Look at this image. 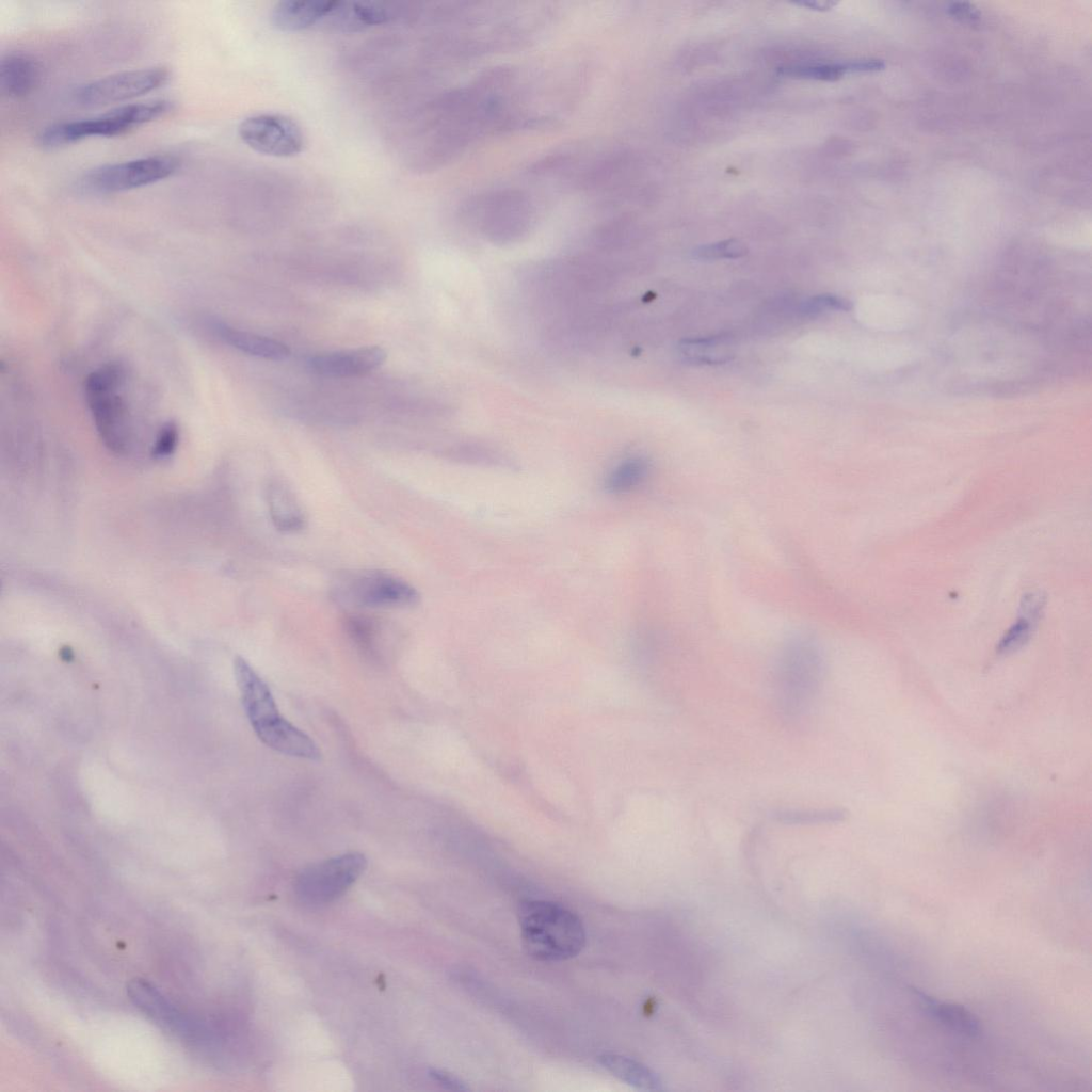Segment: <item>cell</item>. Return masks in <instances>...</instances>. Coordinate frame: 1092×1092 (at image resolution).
<instances>
[{
  "label": "cell",
  "mask_w": 1092,
  "mask_h": 1092,
  "mask_svg": "<svg viewBox=\"0 0 1092 1092\" xmlns=\"http://www.w3.org/2000/svg\"><path fill=\"white\" fill-rule=\"evenodd\" d=\"M234 671L245 714L259 740L280 754L315 759L316 742L279 713L270 688L251 664L238 656Z\"/></svg>",
  "instance_id": "1"
},
{
  "label": "cell",
  "mask_w": 1092,
  "mask_h": 1092,
  "mask_svg": "<svg viewBox=\"0 0 1092 1092\" xmlns=\"http://www.w3.org/2000/svg\"><path fill=\"white\" fill-rule=\"evenodd\" d=\"M518 918L523 946L537 961H565L576 957L585 945L581 919L559 903L527 900L519 906Z\"/></svg>",
  "instance_id": "2"
},
{
  "label": "cell",
  "mask_w": 1092,
  "mask_h": 1092,
  "mask_svg": "<svg viewBox=\"0 0 1092 1092\" xmlns=\"http://www.w3.org/2000/svg\"><path fill=\"white\" fill-rule=\"evenodd\" d=\"M823 655L808 636L789 639L782 647L773 673V689L781 714L789 720L812 707L823 678Z\"/></svg>",
  "instance_id": "3"
},
{
  "label": "cell",
  "mask_w": 1092,
  "mask_h": 1092,
  "mask_svg": "<svg viewBox=\"0 0 1092 1092\" xmlns=\"http://www.w3.org/2000/svg\"><path fill=\"white\" fill-rule=\"evenodd\" d=\"M172 109L173 102L167 99L128 103L94 117L51 124L41 130L36 141L41 147L52 149L92 136L122 135Z\"/></svg>",
  "instance_id": "4"
},
{
  "label": "cell",
  "mask_w": 1092,
  "mask_h": 1092,
  "mask_svg": "<svg viewBox=\"0 0 1092 1092\" xmlns=\"http://www.w3.org/2000/svg\"><path fill=\"white\" fill-rule=\"evenodd\" d=\"M125 378L123 365L112 362L84 380V397L95 429L103 445L115 453H124L130 440L128 408L121 395Z\"/></svg>",
  "instance_id": "5"
},
{
  "label": "cell",
  "mask_w": 1092,
  "mask_h": 1092,
  "mask_svg": "<svg viewBox=\"0 0 1092 1092\" xmlns=\"http://www.w3.org/2000/svg\"><path fill=\"white\" fill-rule=\"evenodd\" d=\"M335 598L358 608H407L418 604L419 593L403 578L383 571H360L337 579Z\"/></svg>",
  "instance_id": "6"
},
{
  "label": "cell",
  "mask_w": 1092,
  "mask_h": 1092,
  "mask_svg": "<svg viewBox=\"0 0 1092 1092\" xmlns=\"http://www.w3.org/2000/svg\"><path fill=\"white\" fill-rule=\"evenodd\" d=\"M180 165L177 156L167 154L105 164L84 174L80 188L93 194L121 193L161 181L175 174Z\"/></svg>",
  "instance_id": "7"
},
{
  "label": "cell",
  "mask_w": 1092,
  "mask_h": 1092,
  "mask_svg": "<svg viewBox=\"0 0 1092 1092\" xmlns=\"http://www.w3.org/2000/svg\"><path fill=\"white\" fill-rule=\"evenodd\" d=\"M366 867L364 854L343 853L306 867L296 877L294 889L307 903L325 904L347 892Z\"/></svg>",
  "instance_id": "8"
},
{
  "label": "cell",
  "mask_w": 1092,
  "mask_h": 1092,
  "mask_svg": "<svg viewBox=\"0 0 1092 1092\" xmlns=\"http://www.w3.org/2000/svg\"><path fill=\"white\" fill-rule=\"evenodd\" d=\"M170 78V70L165 67L121 71L79 86L73 93V99L83 107L108 106L160 89L168 82Z\"/></svg>",
  "instance_id": "9"
},
{
  "label": "cell",
  "mask_w": 1092,
  "mask_h": 1092,
  "mask_svg": "<svg viewBox=\"0 0 1092 1092\" xmlns=\"http://www.w3.org/2000/svg\"><path fill=\"white\" fill-rule=\"evenodd\" d=\"M483 231L494 240L519 238L529 230L533 210L526 195L501 190L479 197L472 205Z\"/></svg>",
  "instance_id": "10"
},
{
  "label": "cell",
  "mask_w": 1092,
  "mask_h": 1092,
  "mask_svg": "<svg viewBox=\"0 0 1092 1092\" xmlns=\"http://www.w3.org/2000/svg\"><path fill=\"white\" fill-rule=\"evenodd\" d=\"M238 134L251 149L267 156L288 158L299 155L304 148L300 126L282 114L251 115L240 123Z\"/></svg>",
  "instance_id": "11"
},
{
  "label": "cell",
  "mask_w": 1092,
  "mask_h": 1092,
  "mask_svg": "<svg viewBox=\"0 0 1092 1092\" xmlns=\"http://www.w3.org/2000/svg\"><path fill=\"white\" fill-rule=\"evenodd\" d=\"M127 994L134 1006L158 1025L180 1038L200 1039V1024L190 1019L172 1005L155 986L142 979H133L127 985Z\"/></svg>",
  "instance_id": "12"
},
{
  "label": "cell",
  "mask_w": 1092,
  "mask_h": 1092,
  "mask_svg": "<svg viewBox=\"0 0 1092 1092\" xmlns=\"http://www.w3.org/2000/svg\"><path fill=\"white\" fill-rule=\"evenodd\" d=\"M386 351L380 346H368L348 351L326 352L309 358L310 369L331 378H349L366 374L379 368L386 360Z\"/></svg>",
  "instance_id": "13"
},
{
  "label": "cell",
  "mask_w": 1092,
  "mask_h": 1092,
  "mask_svg": "<svg viewBox=\"0 0 1092 1092\" xmlns=\"http://www.w3.org/2000/svg\"><path fill=\"white\" fill-rule=\"evenodd\" d=\"M41 80V66L34 57L13 51L2 57L0 87L3 95L20 98L31 94Z\"/></svg>",
  "instance_id": "14"
},
{
  "label": "cell",
  "mask_w": 1092,
  "mask_h": 1092,
  "mask_svg": "<svg viewBox=\"0 0 1092 1092\" xmlns=\"http://www.w3.org/2000/svg\"><path fill=\"white\" fill-rule=\"evenodd\" d=\"M266 501L271 521L278 531L298 533L306 527V513L285 482L271 480L266 487Z\"/></svg>",
  "instance_id": "15"
},
{
  "label": "cell",
  "mask_w": 1092,
  "mask_h": 1092,
  "mask_svg": "<svg viewBox=\"0 0 1092 1092\" xmlns=\"http://www.w3.org/2000/svg\"><path fill=\"white\" fill-rule=\"evenodd\" d=\"M336 1H294L277 2L271 12L272 25L285 32L305 30L324 20L332 12Z\"/></svg>",
  "instance_id": "16"
},
{
  "label": "cell",
  "mask_w": 1092,
  "mask_h": 1092,
  "mask_svg": "<svg viewBox=\"0 0 1092 1092\" xmlns=\"http://www.w3.org/2000/svg\"><path fill=\"white\" fill-rule=\"evenodd\" d=\"M214 334L240 352L270 360H284L291 351L283 342L258 334L241 331L222 321L211 322Z\"/></svg>",
  "instance_id": "17"
},
{
  "label": "cell",
  "mask_w": 1092,
  "mask_h": 1092,
  "mask_svg": "<svg viewBox=\"0 0 1092 1092\" xmlns=\"http://www.w3.org/2000/svg\"><path fill=\"white\" fill-rule=\"evenodd\" d=\"M392 16V9L383 3L336 1L324 21L337 30L352 32L386 22Z\"/></svg>",
  "instance_id": "18"
},
{
  "label": "cell",
  "mask_w": 1092,
  "mask_h": 1092,
  "mask_svg": "<svg viewBox=\"0 0 1092 1092\" xmlns=\"http://www.w3.org/2000/svg\"><path fill=\"white\" fill-rule=\"evenodd\" d=\"M915 995L924 1010L947 1029L967 1037L979 1033V1022L964 1007L937 1001L919 991Z\"/></svg>",
  "instance_id": "19"
},
{
  "label": "cell",
  "mask_w": 1092,
  "mask_h": 1092,
  "mask_svg": "<svg viewBox=\"0 0 1092 1092\" xmlns=\"http://www.w3.org/2000/svg\"><path fill=\"white\" fill-rule=\"evenodd\" d=\"M599 1064L612 1076L629 1086L653 1090L659 1086L657 1076L645 1065L632 1058L615 1053H604L598 1056Z\"/></svg>",
  "instance_id": "20"
},
{
  "label": "cell",
  "mask_w": 1092,
  "mask_h": 1092,
  "mask_svg": "<svg viewBox=\"0 0 1092 1092\" xmlns=\"http://www.w3.org/2000/svg\"><path fill=\"white\" fill-rule=\"evenodd\" d=\"M1042 607L1043 601L1040 595L1030 593L1024 597L1022 615L1006 631L997 646L998 653L1002 654L1014 651L1029 639Z\"/></svg>",
  "instance_id": "21"
},
{
  "label": "cell",
  "mask_w": 1092,
  "mask_h": 1092,
  "mask_svg": "<svg viewBox=\"0 0 1092 1092\" xmlns=\"http://www.w3.org/2000/svg\"><path fill=\"white\" fill-rule=\"evenodd\" d=\"M679 349L688 360L695 363L721 364L732 356L729 341L723 336L685 339Z\"/></svg>",
  "instance_id": "22"
},
{
  "label": "cell",
  "mask_w": 1092,
  "mask_h": 1092,
  "mask_svg": "<svg viewBox=\"0 0 1092 1092\" xmlns=\"http://www.w3.org/2000/svg\"><path fill=\"white\" fill-rule=\"evenodd\" d=\"M649 475V464L643 457H629L616 465L606 479L611 494H626L639 487Z\"/></svg>",
  "instance_id": "23"
},
{
  "label": "cell",
  "mask_w": 1092,
  "mask_h": 1092,
  "mask_svg": "<svg viewBox=\"0 0 1092 1092\" xmlns=\"http://www.w3.org/2000/svg\"><path fill=\"white\" fill-rule=\"evenodd\" d=\"M841 808H780L772 813V819L780 824L803 826L841 822L846 818Z\"/></svg>",
  "instance_id": "24"
},
{
  "label": "cell",
  "mask_w": 1092,
  "mask_h": 1092,
  "mask_svg": "<svg viewBox=\"0 0 1092 1092\" xmlns=\"http://www.w3.org/2000/svg\"><path fill=\"white\" fill-rule=\"evenodd\" d=\"M782 76L812 79L820 81H836L848 71L847 62L828 64H794L777 68Z\"/></svg>",
  "instance_id": "25"
},
{
  "label": "cell",
  "mask_w": 1092,
  "mask_h": 1092,
  "mask_svg": "<svg viewBox=\"0 0 1092 1092\" xmlns=\"http://www.w3.org/2000/svg\"><path fill=\"white\" fill-rule=\"evenodd\" d=\"M748 253L746 246L739 240L727 239L696 247L693 257L696 259L714 260L739 258Z\"/></svg>",
  "instance_id": "26"
},
{
  "label": "cell",
  "mask_w": 1092,
  "mask_h": 1092,
  "mask_svg": "<svg viewBox=\"0 0 1092 1092\" xmlns=\"http://www.w3.org/2000/svg\"><path fill=\"white\" fill-rule=\"evenodd\" d=\"M179 441V430L175 421H167L159 429L154 445L151 447V455L155 459H165L174 453Z\"/></svg>",
  "instance_id": "27"
},
{
  "label": "cell",
  "mask_w": 1092,
  "mask_h": 1092,
  "mask_svg": "<svg viewBox=\"0 0 1092 1092\" xmlns=\"http://www.w3.org/2000/svg\"><path fill=\"white\" fill-rule=\"evenodd\" d=\"M850 307V302L842 298L831 294H821L803 303L801 309L805 314H817L825 309L849 310Z\"/></svg>",
  "instance_id": "28"
},
{
  "label": "cell",
  "mask_w": 1092,
  "mask_h": 1092,
  "mask_svg": "<svg viewBox=\"0 0 1092 1092\" xmlns=\"http://www.w3.org/2000/svg\"><path fill=\"white\" fill-rule=\"evenodd\" d=\"M429 1075L434 1081H436L446 1089L454 1091L468 1090V1088L462 1080H460L457 1077L451 1075L446 1071L432 1069L429 1071Z\"/></svg>",
  "instance_id": "29"
},
{
  "label": "cell",
  "mask_w": 1092,
  "mask_h": 1092,
  "mask_svg": "<svg viewBox=\"0 0 1092 1092\" xmlns=\"http://www.w3.org/2000/svg\"><path fill=\"white\" fill-rule=\"evenodd\" d=\"M949 13L956 16L957 18L966 21H973L975 19H978L980 16L979 12L967 2L951 3L949 6Z\"/></svg>",
  "instance_id": "30"
},
{
  "label": "cell",
  "mask_w": 1092,
  "mask_h": 1092,
  "mask_svg": "<svg viewBox=\"0 0 1092 1092\" xmlns=\"http://www.w3.org/2000/svg\"><path fill=\"white\" fill-rule=\"evenodd\" d=\"M847 65L849 73L878 71L885 67V63L878 59L850 61Z\"/></svg>",
  "instance_id": "31"
},
{
  "label": "cell",
  "mask_w": 1092,
  "mask_h": 1092,
  "mask_svg": "<svg viewBox=\"0 0 1092 1092\" xmlns=\"http://www.w3.org/2000/svg\"><path fill=\"white\" fill-rule=\"evenodd\" d=\"M796 5L807 7L809 10L824 12L833 9L837 2L828 0H803L792 2Z\"/></svg>",
  "instance_id": "32"
}]
</instances>
